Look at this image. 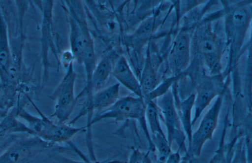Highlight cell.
Returning a JSON list of instances; mask_svg holds the SVG:
<instances>
[{"mask_svg":"<svg viewBox=\"0 0 252 163\" xmlns=\"http://www.w3.org/2000/svg\"><path fill=\"white\" fill-rule=\"evenodd\" d=\"M7 134L0 147V163H50L55 144L27 131Z\"/></svg>","mask_w":252,"mask_h":163,"instance_id":"1","label":"cell"},{"mask_svg":"<svg viewBox=\"0 0 252 163\" xmlns=\"http://www.w3.org/2000/svg\"><path fill=\"white\" fill-rule=\"evenodd\" d=\"M145 109L146 103L143 98L128 96L119 98L109 108L94 115L90 124V128L91 129L93 125L108 119H113L117 122L135 120L139 123L150 146L152 147L153 144L148 130Z\"/></svg>","mask_w":252,"mask_h":163,"instance_id":"2","label":"cell"},{"mask_svg":"<svg viewBox=\"0 0 252 163\" xmlns=\"http://www.w3.org/2000/svg\"><path fill=\"white\" fill-rule=\"evenodd\" d=\"M28 129L42 140L53 144L69 142L77 134L86 132V126L75 127L68 124L55 123L45 116H25Z\"/></svg>","mask_w":252,"mask_h":163,"instance_id":"3","label":"cell"},{"mask_svg":"<svg viewBox=\"0 0 252 163\" xmlns=\"http://www.w3.org/2000/svg\"><path fill=\"white\" fill-rule=\"evenodd\" d=\"M66 68L64 76L52 96L56 104L51 117H55L59 123H65L68 120L77 101L74 93L76 73L73 63Z\"/></svg>","mask_w":252,"mask_h":163,"instance_id":"4","label":"cell"},{"mask_svg":"<svg viewBox=\"0 0 252 163\" xmlns=\"http://www.w3.org/2000/svg\"><path fill=\"white\" fill-rule=\"evenodd\" d=\"M221 104L219 97L201 120L197 130L192 134L190 148L195 155H199L204 143L211 139L217 127Z\"/></svg>","mask_w":252,"mask_h":163,"instance_id":"5","label":"cell"},{"mask_svg":"<svg viewBox=\"0 0 252 163\" xmlns=\"http://www.w3.org/2000/svg\"><path fill=\"white\" fill-rule=\"evenodd\" d=\"M160 112L167 132V140L170 143L173 140L182 142L185 133L178 112L174 106L171 95L169 93L163 96L159 103Z\"/></svg>","mask_w":252,"mask_h":163,"instance_id":"6","label":"cell"},{"mask_svg":"<svg viewBox=\"0 0 252 163\" xmlns=\"http://www.w3.org/2000/svg\"><path fill=\"white\" fill-rule=\"evenodd\" d=\"M69 26L71 52L74 58L82 64L84 53L93 41L85 25L74 17H69Z\"/></svg>","mask_w":252,"mask_h":163,"instance_id":"7","label":"cell"},{"mask_svg":"<svg viewBox=\"0 0 252 163\" xmlns=\"http://www.w3.org/2000/svg\"><path fill=\"white\" fill-rule=\"evenodd\" d=\"M111 74L119 83L123 85L137 97L143 98L139 80L133 72L124 56L119 57L114 63Z\"/></svg>","mask_w":252,"mask_h":163,"instance_id":"8","label":"cell"},{"mask_svg":"<svg viewBox=\"0 0 252 163\" xmlns=\"http://www.w3.org/2000/svg\"><path fill=\"white\" fill-rule=\"evenodd\" d=\"M120 86V83H115L93 94L90 108L91 121L94 113L96 114L106 110L117 101L119 98Z\"/></svg>","mask_w":252,"mask_h":163,"instance_id":"9","label":"cell"},{"mask_svg":"<svg viewBox=\"0 0 252 163\" xmlns=\"http://www.w3.org/2000/svg\"><path fill=\"white\" fill-rule=\"evenodd\" d=\"M113 65L112 57L108 54L103 57L96 64L91 81V88L93 94L103 89L112 73Z\"/></svg>","mask_w":252,"mask_h":163,"instance_id":"10","label":"cell"},{"mask_svg":"<svg viewBox=\"0 0 252 163\" xmlns=\"http://www.w3.org/2000/svg\"><path fill=\"white\" fill-rule=\"evenodd\" d=\"M194 102V96L191 95L180 105L178 116L185 134L188 137L190 144L192 134L191 111Z\"/></svg>","mask_w":252,"mask_h":163,"instance_id":"11","label":"cell"},{"mask_svg":"<svg viewBox=\"0 0 252 163\" xmlns=\"http://www.w3.org/2000/svg\"><path fill=\"white\" fill-rule=\"evenodd\" d=\"M216 95L214 88L211 84H207L199 91L196 100H194L195 112L191 121L192 126L199 118L200 114Z\"/></svg>","mask_w":252,"mask_h":163,"instance_id":"12","label":"cell"},{"mask_svg":"<svg viewBox=\"0 0 252 163\" xmlns=\"http://www.w3.org/2000/svg\"><path fill=\"white\" fill-rule=\"evenodd\" d=\"M145 117L152 135L161 134L165 135L159 122L158 108L152 100H146Z\"/></svg>","mask_w":252,"mask_h":163,"instance_id":"13","label":"cell"},{"mask_svg":"<svg viewBox=\"0 0 252 163\" xmlns=\"http://www.w3.org/2000/svg\"><path fill=\"white\" fill-rule=\"evenodd\" d=\"M176 61L182 65L185 62L188 54V42L185 37L179 38L176 42L174 48Z\"/></svg>","mask_w":252,"mask_h":163,"instance_id":"14","label":"cell"},{"mask_svg":"<svg viewBox=\"0 0 252 163\" xmlns=\"http://www.w3.org/2000/svg\"><path fill=\"white\" fill-rule=\"evenodd\" d=\"M154 20L149 19L142 23L132 35L134 41L137 39H142L147 37L152 32L154 27Z\"/></svg>","mask_w":252,"mask_h":163,"instance_id":"15","label":"cell"},{"mask_svg":"<svg viewBox=\"0 0 252 163\" xmlns=\"http://www.w3.org/2000/svg\"><path fill=\"white\" fill-rule=\"evenodd\" d=\"M127 163H151L148 154L133 149L128 157Z\"/></svg>","mask_w":252,"mask_h":163,"instance_id":"16","label":"cell"},{"mask_svg":"<svg viewBox=\"0 0 252 163\" xmlns=\"http://www.w3.org/2000/svg\"><path fill=\"white\" fill-rule=\"evenodd\" d=\"M246 19V13L243 10H239L235 12L233 17V21L235 25L237 26L243 25L245 22Z\"/></svg>","mask_w":252,"mask_h":163,"instance_id":"17","label":"cell"},{"mask_svg":"<svg viewBox=\"0 0 252 163\" xmlns=\"http://www.w3.org/2000/svg\"><path fill=\"white\" fill-rule=\"evenodd\" d=\"M201 49L205 53H211L215 49V44L210 40H205L202 43Z\"/></svg>","mask_w":252,"mask_h":163,"instance_id":"18","label":"cell"},{"mask_svg":"<svg viewBox=\"0 0 252 163\" xmlns=\"http://www.w3.org/2000/svg\"><path fill=\"white\" fill-rule=\"evenodd\" d=\"M74 59L73 55L71 51H66L63 53V61L64 63V65H65V68L70 64L73 62Z\"/></svg>","mask_w":252,"mask_h":163,"instance_id":"19","label":"cell"},{"mask_svg":"<svg viewBox=\"0 0 252 163\" xmlns=\"http://www.w3.org/2000/svg\"><path fill=\"white\" fill-rule=\"evenodd\" d=\"M12 129L6 124H3L0 126V147L5 137L8 133V131L11 130Z\"/></svg>","mask_w":252,"mask_h":163,"instance_id":"20","label":"cell"},{"mask_svg":"<svg viewBox=\"0 0 252 163\" xmlns=\"http://www.w3.org/2000/svg\"><path fill=\"white\" fill-rule=\"evenodd\" d=\"M233 163H247L244 151L240 149L238 152Z\"/></svg>","mask_w":252,"mask_h":163,"instance_id":"21","label":"cell"},{"mask_svg":"<svg viewBox=\"0 0 252 163\" xmlns=\"http://www.w3.org/2000/svg\"><path fill=\"white\" fill-rule=\"evenodd\" d=\"M180 156L178 153L170 154L167 158L166 163H179Z\"/></svg>","mask_w":252,"mask_h":163,"instance_id":"22","label":"cell"},{"mask_svg":"<svg viewBox=\"0 0 252 163\" xmlns=\"http://www.w3.org/2000/svg\"><path fill=\"white\" fill-rule=\"evenodd\" d=\"M7 55L6 52L3 51L0 53V63L2 65H5L7 61Z\"/></svg>","mask_w":252,"mask_h":163,"instance_id":"23","label":"cell"}]
</instances>
